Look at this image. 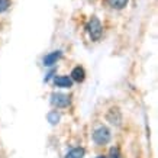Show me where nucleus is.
<instances>
[{"mask_svg": "<svg viewBox=\"0 0 158 158\" xmlns=\"http://www.w3.org/2000/svg\"><path fill=\"white\" fill-rule=\"evenodd\" d=\"M87 29H89V34H90V36H91L93 41H99V39H100L102 32H103V28H102L100 20L97 19L96 16H93V18L90 19Z\"/></svg>", "mask_w": 158, "mask_h": 158, "instance_id": "obj_1", "label": "nucleus"}, {"mask_svg": "<svg viewBox=\"0 0 158 158\" xmlns=\"http://www.w3.org/2000/svg\"><path fill=\"white\" fill-rule=\"evenodd\" d=\"M93 139L97 145H105L110 141V131L106 128V126H102L99 129L94 131L93 134Z\"/></svg>", "mask_w": 158, "mask_h": 158, "instance_id": "obj_2", "label": "nucleus"}, {"mask_svg": "<svg viewBox=\"0 0 158 158\" xmlns=\"http://www.w3.org/2000/svg\"><path fill=\"white\" fill-rule=\"evenodd\" d=\"M51 103L57 107H67L70 105V97L62 93H54L51 96Z\"/></svg>", "mask_w": 158, "mask_h": 158, "instance_id": "obj_3", "label": "nucleus"}, {"mask_svg": "<svg viewBox=\"0 0 158 158\" xmlns=\"http://www.w3.org/2000/svg\"><path fill=\"white\" fill-rule=\"evenodd\" d=\"M60 58H61V51H54V52L44 57V65L45 67H52L54 64H57Z\"/></svg>", "mask_w": 158, "mask_h": 158, "instance_id": "obj_4", "label": "nucleus"}, {"mask_svg": "<svg viewBox=\"0 0 158 158\" xmlns=\"http://www.w3.org/2000/svg\"><path fill=\"white\" fill-rule=\"evenodd\" d=\"M71 78L73 81H77V83H83L84 78H86V71L83 67H76L74 70L71 71Z\"/></svg>", "mask_w": 158, "mask_h": 158, "instance_id": "obj_5", "label": "nucleus"}, {"mask_svg": "<svg viewBox=\"0 0 158 158\" xmlns=\"http://www.w3.org/2000/svg\"><path fill=\"white\" fill-rule=\"evenodd\" d=\"M55 84L58 87H62V89H70L73 86V80L68 76H60L55 77Z\"/></svg>", "mask_w": 158, "mask_h": 158, "instance_id": "obj_6", "label": "nucleus"}, {"mask_svg": "<svg viewBox=\"0 0 158 158\" xmlns=\"http://www.w3.org/2000/svg\"><path fill=\"white\" fill-rule=\"evenodd\" d=\"M84 148H74L65 155V158H84Z\"/></svg>", "mask_w": 158, "mask_h": 158, "instance_id": "obj_7", "label": "nucleus"}, {"mask_svg": "<svg viewBox=\"0 0 158 158\" xmlns=\"http://www.w3.org/2000/svg\"><path fill=\"white\" fill-rule=\"evenodd\" d=\"M107 2L113 9H123L128 5V0H107Z\"/></svg>", "mask_w": 158, "mask_h": 158, "instance_id": "obj_8", "label": "nucleus"}, {"mask_svg": "<svg viewBox=\"0 0 158 158\" xmlns=\"http://www.w3.org/2000/svg\"><path fill=\"white\" fill-rule=\"evenodd\" d=\"M60 113H58L57 110H54V112H49L48 113V122L51 125H57L58 122H60Z\"/></svg>", "mask_w": 158, "mask_h": 158, "instance_id": "obj_9", "label": "nucleus"}, {"mask_svg": "<svg viewBox=\"0 0 158 158\" xmlns=\"http://www.w3.org/2000/svg\"><path fill=\"white\" fill-rule=\"evenodd\" d=\"M9 6V0H0V12H5Z\"/></svg>", "mask_w": 158, "mask_h": 158, "instance_id": "obj_10", "label": "nucleus"}, {"mask_svg": "<svg viewBox=\"0 0 158 158\" xmlns=\"http://www.w3.org/2000/svg\"><path fill=\"white\" fill-rule=\"evenodd\" d=\"M110 157H112V158H120L119 149H118V148H112V149H110Z\"/></svg>", "mask_w": 158, "mask_h": 158, "instance_id": "obj_11", "label": "nucleus"}, {"mask_svg": "<svg viewBox=\"0 0 158 158\" xmlns=\"http://www.w3.org/2000/svg\"><path fill=\"white\" fill-rule=\"evenodd\" d=\"M97 158H105V157H97Z\"/></svg>", "mask_w": 158, "mask_h": 158, "instance_id": "obj_12", "label": "nucleus"}]
</instances>
